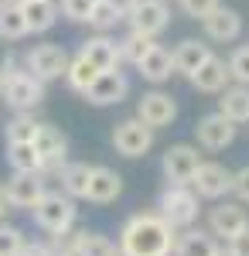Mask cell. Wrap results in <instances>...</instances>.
Wrapping results in <instances>:
<instances>
[{"label":"cell","instance_id":"1","mask_svg":"<svg viewBox=\"0 0 249 256\" xmlns=\"http://www.w3.org/2000/svg\"><path fill=\"white\" fill-rule=\"evenodd\" d=\"M178 242V229L168 226L157 212H140L126 218L120 232V253L123 256H171Z\"/></svg>","mask_w":249,"mask_h":256},{"label":"cell","instance_id":"2","mask_svg":"<svg viewBox=\"0 0 249 256\" xmlns=\"http://www.w3.org/2000/svg\"><path fill=\"white\" fill-rule=\"evenodd\" d=\"M198 212H202L198 208V195L188 184H168L160 192V198H157V216L168 226H174V229H192L198 222Z\"/></svg>","mask_w":249,"mask_h":256},{"label":"cell","instance_id":"3","mask_svg":"<svg viewBox=\"0 0 249 256\" xmlns=\"http://www.w3.org/2000/svg\"><path fill=\"white\" fill-rule=\"evenodd\" d=\"M31 216L44 232H65L76 226V198H68L65 192H44L38 198V205L31 208Z\"/></svg>","mask_w":249,"mask_h":256},{"label":"cell","instance_id":"4","mask_svg":"<svg viewBox=\"0 0 249 256\" xmlns=\"http://www.w3.org/2000/svg\"><path fill=\"white\" fill-rule=\"evenodd\" d=\"M0 96L7 99V106H14L18 113H28L44 102V82L34 79L28 68H10V76L0 86Z\"/></svg>","mask_w":249,"mask_h":256},{"label":"cell","instance_id":"5","mask_svg":"<svg viewBox=\"0 0 249 256\" xmlns=\"http://www.w3.org/2000/svg\"><path fill=\"white\" fill-rule=\"evenodd\" d=\"M31 144H34V150L41 158V174L58 178V171L68 164V137L52 123H38V134H34Z\"/></svg>","mask_w":249,"mask_h":256},{"label":"cell","instance_id":"6","mask_svg":"<svg viewBox=\"0 0 249 256\" xmlns=\"http://www.w3.org/2000/svg\"><path fill=\"white\" fill-rule=\"evenodd\" d=\"M123 20H130V31H136V34L157 38V34L168 31V24H171V7H168L164 0H136Z\"/></svg>","mask_w":249,"mask_h":256},{"label":"cell","instance_id":"7","mask_svg":"<svg viewBox=\"0 0 249 256\" xmlns=\"http://www.w3.org/2000/svg\"><path fill=\"white\" fill-rule=\"evenodd\" d=\"M113 147H116V154H123V158H144L154 147V130L140 116H130L123 123H116Z\"/></svg>","mask_w":249,"mask_h":256},{"label":"cell","instance_id":"8","mask_svg":"<svg viewBox=\"0 0 249 256\" xmlns=\"http://www.w3.org/2000/svg\"><path fill=\"white\" fill-rule=\"evenodd\" d=\"M28 72L41 82H55V79H65V68H68V55H65V48H58V44H34L31 52H28Z\"/></svg>","mask_w":249,"mask_h":256},{"label":"cell","instance_id":"9","mask_svg":"<svg viewBox=\"0 0 249 256\" xmlns=\"http://www.w3.org/2000/svg\"><path fill=\"white\" fill-rule=\"evenodd\" d=\"M188 184L194 188V195H198V198L218 202V198H226L232 192V171H229V168H222V164H215V160H202Z\"/></svg>","mask_w":249,"mask_h":256},{"label":"cell","instance_id":"10","mask_svg":"<svg viewBox=\"0 0 249 256\" xmlns=\"http://www.w3.org/2000/svg\"><path fill=\"white\" fill-rule=\"evenodd\" d=\"M198 164H202V154H198V147L192 144H174L164 150V160H160V168H164V178L171 181V184H188L198 171Z\"/></svg>","mask_w":249,"mask_h":256},{"label":"cell","instance_id":"11","mask_svg":"<svg viewBox=\"0 0 249 256\" xmlns=\"http://www.w3.org/2000/svg\"><path fill=\"white\" fill-rule=\"evenodd\" d=\"M126 92H130L126 76L120 68H110V72H99L82 96H86V102H92V106H116V102L126 99Z\"/></svg>","mask_w":249,"mask_h":256},{"label":"cell","instance_id":"12","mask_svg":"<svg viewBox=\"0 0 249 256\" xmlns=\"http://www.w3.org/2000/svg\"><path fill=\"white\" fill-rule=\"evenodd\" d=\"M44 184H48V178L41 171H14V178L4 188H7V198H10L14 208H34L38 198L48 192Z\"/></svg>","mask_w":249,"mask_h":256},{"label":"cell","instance_id":"13","mask_svg":"<svg viewBox=\"0 0 249 256\" xmlns=\"http://www.w3.org/2000/svg\"><path fill=\"white\" fill-rule=\"evenodd\" d=\"M194 137L205 150H226L232 140H236V123L222 113H208L194 123Z\"/></svg>","mask_w":249,"mask_h":256},{"label":"cell","instance_id":"14","mask_svg":"<svg viewBox=\"0 0 249 256\" xmlns=\"http://www.w3.org/2000/svg\"><path fill=\"white\" fill-rule=\"evenodd\" d=\"M136 116L144 120L150 130H160V126H171L174 116H178V102H174L168 92L154 89V92H144V99L136 102Z\"/></svg>","mask_w":249,"mask_h":256},{"label":"cell","instance_id":"15","mask_svg":"<svg viewBox=\"0 0 249 256\" xmlns=\"http://www.w3.org/2000/svg\"><path fill=\"white\" fill-rule=\"evenodd\" d=\"M246 226H249L246 212H242L239 205H232V202L215 205L212 216H208V232H212V236H218V239H226V242H229L236 232H242Z\"/></svg>","mask_w":249,"mask_h":256},{"label":"cell","instance_id":"16","mask_svg":"<svg viewBox=\"0 0 249 256\" xmlns=\"http://www.w3.org/2000/svg\"><path fill=\"white\" fill-rule=\"evenodd\" d=\"M188 79H192V86L198 89V92H222V89L232 82V76H229V65H226V62L208 55Z\"/></svg>","mask_w":249,"mask_h":256},{"label":"cell","instance_id":"17","mask_svg":"<svg viewBox=\"0 0 249 256\" xmlns=\"http://www.w3.org/2000/svg\"><path fill=\"white\" fill-rule=\"evenodd\" d=\"M205 24V34H208L212 41H236L239 34H242V18H239V10H232V7H215L208 18L202 20Z\"/></svg>","mask_w":249,"mask_h":256},{"label":"cell","instance_id":"18","mask_svg":"<svg viewBox=\"0 0 249 256\" xmlns=\"http://www.w3.org/2000/svg\"><path fill=\"white\" fill-rule=\"evenodd\" d=\"M20 14L28 24V34H44L58 24V4L55 0H20Z\"/></svg>","mask_w":249,"mask_h":256},{"label":"cell","instance_id":"19","mask_svg":"<svg viewBox=\"0 0 249 256\" xmlns=\"http://www.w3.org/2000/svg\"><path fill=\"white\" fill-rule=\"evenodd\" d=\"M120 195H123V178L116 174L113 168H92L86 198L96 202V205H110V202H116Z\"/></svg>","mask_w":249,"mask_h":256},{"label":"cell","instance_id":"20","mask_svg":"<svg viewBox=\"0 0 249 256\" xmlns=\"http://www.w3.org/2000/svg\"><path fill=\"white\" fill-rule=\"evenodd\" d=\"M136 72H140L147 82H154V86L168 82V79L174 76V58H171V52H168L164 44H154L150 52L136 62Z\"/></svg>","mask_w":249,"mask_h":256},{"label":"cell","instance_id":"21","mask_svg":"<svg viewBox=\"0 0 249 256\" xmlns=\"http://www.w3.org/2000/svg\"><path fill=\"white\" fill-rule=\"evenodd\" d=\"M82 55L96 65L99 72H110V68H120V44L106 34H96L82 44Z\"/></svg>","mask_w":249,"mask_h":256},{"label":"cell","instance_id":"22","mask_svg":"<svg viewBox=\"0 0 249 256\" xmlns=\"http://www.w3.org/2000/svg\"><path fill=\"white\" fill-rule=\"evenodd\" d=\"M218 242L212 232H202V229H184L178 232V242H174L171 256H215Z\"/></svg>","mask_w":249,"mask_h":256},{"label":"cell","instance_id":"23","mask_svg":"<svg viewBox=\"0 0 249 256\" xmlns=\"http://www.w3.org/2000/svg\"><path fill=\"white\" fill-rule=\"evenodd\" d=\"M218 113L229 116L232 123H249V86H226L218 99Z\"/></svg>","mask_w":249,"mask_h":256},{"label":"cell","instance_id":"24","mask_svg":"<svg viewBox=\"0 0 249 256\" xmlns=\"http://www.w3.org/2000/svg\"><path fill=\"white\" fill-rule=\"evenodd\" d=\"M212 55V48L205 44V41H194V38H188V41H181L178 48L171 52V58H174V72H184V76H192L194 68L202 65V62Z\"/></svg>","mask_w":249,"mask_h":256},{"label":"cell","instance_id":"25","mask_svg":"<svg viewBox=\"0 0 249 256\" xmlns=\"http://www.w3.org/2000/svg\"><path fill=\"white\" fill-rule=\"evenodd\" d=\"M28 34V24L20 14V0H4L0 4V41H20Z\"/></svg>","mask_w":249,"mask_h":256},{"label":"cell","instance_id":"26","mask_svg":"<svg viewBox=\"0 0 249 256\" xmlns=\"http://www.w3.org/2000/svg\"><path fill=\"white\" fill-rule=\"evenodd\" d=\"M89 174H92L89 164H65V168L58 171L62 192L68 198H86V192H89Z\"/></svg>","mask_w":249,"mask_h":256},{"label":"cell","instance_id":"27","mask_svg":"<svg viewBox=\"0 0 249 256\" xmlns=\"http://www.w3.org/2000/svg\"><path fill=\"white\" fill-rule=\"evenodd\" d=\"M96 76H99V68L86 58L82 52H78L76 58H68V68H65V82H68V89L86 92V89L92 86V79H96Z\"/></svg>","mask_w":249,"mask_h":256},{"label":"cell","instance_id":"28","mask_svg":"<svg viewBox=\"0 0 249 256\" xmlns=\"http://www.w3.org/2000/svg\"><path fill=\"white\" fill-rule=\"evenodd\" d=\"M120 20H123V14L116 10L113 0H96V4H92V10H89V20H86V24H89V28H96L99 34H106V31H113Z\"/></svg>","mask_w":249,"mask_h":256},{"label":"cell","instance_id":"29","mask_svg":"<svg viewBox=\"0 0 249 256\" xmlns=\"http://www.w3.org/2000/svg\"><path fill=\"white\" fill-rule=\"evenodd\" d=\"M120 44V62H130V65H136V62L144 58L147 52H150L157 41L154 38H147V34H136V31H130L123 41H116Z\"/></svg>","mask_w":249,"mask_h":256},{"label":"cell","instance_id":"30","mask_svg":"<svg viewBox=\"0 0 249 256\" xmlns=\"http://www.w3.org/2000/svg\"><path fill=\"white\" fill-rule=\"evenodd\" d=\"M7 160L14 171H41V158L34 144H7Z\"/></svg>","mask_w":249,"mask_h":256},{"label":"cell","instance_id":"31","mask_svg":"<svg viewBox=\"0 0 249 256\" xmlns=\"http://www.w3.org/2000/svg\"><path fill=\"white\" fill-rule=\"evenodd\" d=\"M38 134V120L31 116V113H18V116L7 123V144H31Z\"/></svg>","mask_w":249,"mask_h":256},{"label":"cell","instance_id":"32","mask_svg":"<svg viewBox=\"0 0 249 256\" xmlns=\"http://www.w3.org/2000/svg\"><path fill=\"white\" fill-rule=\"evenodd\" d=\"M78 256H120L116 250V242H110L106 236H99V232H82V246H78Z\"/></svg>","mask_w":249,"mask_h":256},{"label":"cell","instance_id":"33","mask_svg":"<svg viewBox=\"0 0 249 256\" xmlns=\"http://www.w3.org/2000/svg\"><path fill=\"white\" fill-rule=\"evenodd\" d=\"M82 232L86 229H65V232H55L52 236V253L55 256H78V246H82Z\"/></svg>","mask_w":249,"mask_h":256},{"label":"cell","instance_id":"34","mask_svg":"<svg viewBox=\"0 0 249 256\" xmlns=\"http://www.w3.org/2000/svg\"><path fill=\"white\" fill-rule=\"evenodd\" d=\"M24 232L18 226H7V218H0V256H18L24 250Z\"/></svg>","mask_w":249,"mask_h":256},{"label":"cell","instance_id":"35","mask_svg":"<svg viewBox=\"0 0 249 256\" xmlns=\"http://www.w3.org/2000/svg\"><path fill=\"white\" fill-rule=\"evenodd\" d=\"M226 65H229V76L239 82V86H249V44L236 48V52L229 55V62H226Z\"/></svg>","mask_w":249,"mask_h":256},{"label":"cell","instance_id":"36","mask_svg":"<svg viewBox=\"0 0 249 256\" xmlns=\"http://www.w3.org/2000/svg\"><path fill=\"white\" fill-rule=\"evenodd\" d=\"M92 4H96V0H62L58 10H62L68 20H76V24H86V20H89V10H92Z\"/></svg>","mask_w":249,"mask_h":256},{"label":"cell","instance_id":"37","mask_svg":"<svg viewBox=\"0 0 249 256\" xmlns=\"http://www.w3.org/2000/svg\"><path fill=\"white\" fill-rule=\"evenodd\" d=\"M215 7H218V0H181V10L194 20H205Z\"/></svg>","mask_w":249,"mask_h":256},{"label":"cell","instance_id":"38","mask_svg":"<svg viewBox=\"0 0 249 256\" xmlns=\"http://www.w3.org/2000/svg\"><path fill=\"white\" fill-rule=\"evenodd\" d=\"M232 192H236L239 202H249V164L242 168V171L232 174Z\"/></svg>","mask_w":249,"mask_h":256},{"label":"cell","instance_id":"39","mask_svg":"<svg viewBox=\"0 0 249 256\" xmlns=\"http://www.w3.org/2000/svg\"><path fill=\"white\" fill-rule=\"evenodd\" d=\"M229 250L236 256H249V226L242 229V232H236V236L229 239Z\"/></svg>","mask_w":249,"mask_h":256},{"label":"cell","instance_id":"40","mask_svg":"<svg viewBox=\"0 0 249 256\" xmlns=\"http://www.w3.org/2000/svg\"><path fill=\"white\" fill-rule=\"evenodd\" d=\"M18 256H55V253H52L48 242H24V250Z\"/></svg>","mask_w":249,"mask_h":256},{"label":"cell","instance_id":"41","mask_svg":"<svg viewBox=\"0 0 249 256\" xmlns=\"http://www.w3.org/2000/svg\"><path fill=\"white\" fill-rule=\"evenodd\" d=\"M10 68H14V55H10L7 48H0V86H4L7 76H10Z\"/></svg>","mask_w":249,"mask_h":256},{"label":"cell","instance_id":"42","mask_svg":"<svg viewBox=\"0 0 249 256\" xmlns=\"http://www.w3.org/2000/svg\"><path fill=\"white\" fill-rule=\"evenodd\" d=\"M10 212H14V205H10V198H7V188L0 184V218H7Z\"/></svg>","mask_w":249,"mask_h":256},{"label":"cell","instance_id":"43","mask_svg":"<svg viewBox=\"0 0 249 256\" xmlns=\"http://www.w3.org/2000/svg\"><path fill=\"white\" fill-rule=\"evenodd\" d=\"M113 4H116V10H120V14L126 18V14H130V7H134L136 0H113Z\"/></svg>","mask_w":249,"mask_h":256},{"label":"cell","instance_id":"44","mask_svg":"<svg viewBox=\"0 0 249 256\" xmlns=\"http://www.w3.org/2000/svg\"><path fill=\"white\" fill-rule=\"evenodd\" d=\"M215 256H236L232 250H215Z\"/></svg>","mask_w":249,"mask_h":256}]
</instances>
